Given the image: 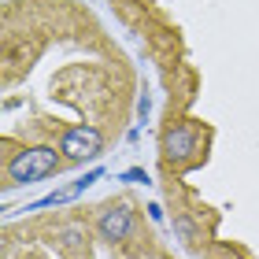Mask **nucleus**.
Wrapping results in <instances>:
<instances>
[{
  "label": "nucleus",
  "mask_w": 259,
  "mask_h": 259,
  "mask_svg": "<svg viewBox=\"0 0 259 259\" xmlns=\"http://www.w3.org/2000/svg\"><path fill=\"white\" fill-rule=\"evenodd\" d=\"M196 126H174L163 137V152H167V159H189L196 152Z\"/></svg>",
  "instance_id": "7ed1b4c3"
},
{
  "label": "nucleus",
  "mask_w": 259,
  "mask_h": 259,
  "mask_svg": "<svg viewBox=\"0 0 259 259\" xmlns=\"http://www.w3.org/2000/svg\"><path fill=\"white\" fill-rule=\"evenodd\" d=\"M56 167H60V159H56L52 148H26L8 163V178H11V185H26V182L49 178Z\"/></svg>",
  "instance_id": "f257e3e1"
},
{
  "label": "nucleus",
  "mask_w": 259,
  "mask_h": 259,
  "mask_svg": "<svg viewBox=\"0 0 259 259\" xmlns=\"http://www.w3.org/2000/svg\"><path fill=\"white\" fill-rule=\"evenodd\" d=\"M104 145V137H100V130L97 126H74V130H67L63 134V152L70 159H89V156H97Z\"/></svg>",
  "instance_id": "f03ea898"
},
{
  "label": "nucleus",
  "mask_w": 259,
  "mask_h": 259,
  "mask_svg": "<svg viewBox=\"0 0 259 259\" xmlns=\"http://www.w3.org/2000/svg\"><path fill=\"white\" fill-rule=\"evenodd\" d=\"M130 226H134V215H130L126 204L108 207V211L100 215V233H104V241H126Z\"/></svg>",
  "instance_id": "20e7f679"
}]
</instances>
